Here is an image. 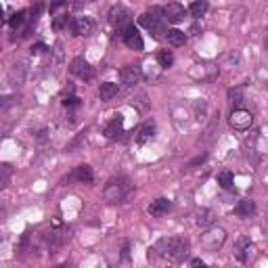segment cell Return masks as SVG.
I'll use <instances>...</instances> for the list:
<instances>
[{
    "instance_id": "25",
    "label": "cell",
    "mask_w": 268,
    "mask_h": 268,
    "mask_svg": "<svg viewBox=\"0 0 268 268\" xmlns=\"http://www.w3.org/2000/svg\"><path fill=\"white\" fill-rule=\"evenodd\" d=\"M233 182H235V176H233L231 172L218 174V185H220L222 189H233Z\"/></svg>"
},
{
    "instance_id": "22",
    "label": "cell",
    "mask_w": 268,
    "mask_h": 268,
    "mask_svg": "<svg viewBox=\"0 0 268 268\" xmlns=\"http://www.w3.org/2000/svg\"><path fill=\"white\" fill-rule=\"evenodd\" d=\"M197 224L199 227H214V211L211 209H201L199 214H197Z\"/></svg>"
},
{
    "instance_id": "16",
    "label": "cell",
    "mask_w": 268,
    "mask_h": 268,
    "mask_svg": "<svg viewBox=\"0 0 268 268\" xmlns=\"http://www.w3.org/2000/svg\"><path fill=\"white\" fill-rule=\"evenodd\" d=\"M235 214L239 218H251L253 214H256V203H253L251 199H241L235 207Z\"/></svg>"
},
{
    "instance_id": "12",
    "label": "cell",
    "mask_w": 268,
    "mask_h": 268,
    "mask_svg": "<svg viewBox=\"0 0 268 268\" xmlns=\"http://www.w3.org/2000/svg\"><path fill=\"white\" fill-rule=\"evenodd\" d=\"M105 136L109 140H120L124 136V118L122 116H114V120L105 126Z\"/></svg>"
},
{
    "instance_id": "29",
    "label": "cell",
    "mask_w": 268,
    "mask_h": 268,
    "mask_svg": "<svg viewBox=\"0 0 268 268\" xmlns=\"http://www.w3.org/2000/svg\"><path fill=\"white\" fill-rule=\"evenodd\" d=\"M55 57H52V67H59V63H61V59H63V48H61V44H57L55 46Z\"/></svg>"
},
{
    "instance_id": "13",
    "label": "cell",
    "mask_w": 268,
    "mask_h": 268,
    "mask_svg": "<svg viewBox=\"0 0 268 268\" xmlns=\"http://www.w3.org/2000/svg\"><path fill=\"white\" fill-rule=\"evenodd\" d=\"M164 15H166V21L180 23L182 19H185V7L178 5V3H170L168 7H164Z\"/></svg>"
},
{
    "instance_id": "15",
    "label": "cell",
    "mask_w": 268,
    "mask_h": 268,
    "mask_svg": "<svg viewBox=\"0 0 268 268\" xmlns=\"http://www.w3.org/2000/svg\"><path fill=\"white\" fill-rule=\"evenodd\" d=\"M170 207H172V203L162 197V199L151 201V205H149V214H151L153 218H162V216H166L168 211H170Z\"/></svg>"
},
{
    "instance_id": "33",
    "label": "cell",
    "mask_w": 268,
    "mask_h": 268,
    "mask_svg": "<svg viewBox=\"0 0 268 268\" xmlns=\"http://www.w3.org/2000/svg\"><path fill=\"white\" fill-rule=\"evenodd\" d=\"M17 98H19L17 94H13V96H5V98H3V107L7 109L9 105H13V103H15V101H17Z\"/></svg>"
},
{
    "instance_id": "7",
    "label": "cell",
    "mask_w": 268,
    "mask_h": 268,
    "mask_svg": "<svg viewBox=\"0 0 268 268\" xmlns=\"http://www.w3.org/2000/svg\"><path fill=\"white\" fill-rule=\"evenodd\" d=\"M253 251H256V245L251 243L249 237H239V241L235 245V258L241 262V264H247L251 258H253Z\"/></svg>"
},
{
    "instance_id": "2",
    "label": "cell",
    "mask_w": 268,
    "mask_h": 268,
    "mask_svg": "<svg viewBox=\"0 0 268 268\" xmlns=\"http://www.w3.org/2000/svg\"><path fill=\"white\" fill-rule=\"evenodd\" d=\"M191 251V243L189 239L185 237H172V239H166V245H164V253L162 256L168 258L170 262H182Z\"/></svg>"
},
{
    "instance_id": "38",
    "label": "cell",
    "mask_w": 268,
    "mask_h": 268,
    "mask_svg": "<svg viewBox=\"0 0 268 268\" xmlns=\"http://www.w3.org/2000/svg\"><path fill=\"white\" fill-rule=\"evenodd\" d=\"M57 268H63V266H57Z\"/></svg>"
},
{
    "instance_id": "34",
    "label": "cell",
    "mask_w": 268,
    "mask_h": 268,
    "mask_svg": "<svg viewBox=\"0 0 268 268\" xmlns=\"http://www.w3.org/2000/svg\"><path fill=\"white\" fill-rule=\"evenodd\" d=\"M128 256H130V243H128V241H124V247H122V258H124V260H128Z\"/></svg>"
},
{
    "instance_id": "27",
    "label": "cell",
    "mask_w": 268,
    "mask_h": 268,
    "mask_svg": "<svg viewBox=\"0 0 268 268\" xmlns=\"http://www.w3.org/2000/svg\"><path fill=\"white\" fill-rule=\"evenodd\" d=\"M195 109H197V120H199V122H205V116H207V103H205V101H197Z\"/></svg>"
},
{
    "instance_id": "30",
    "label": "cell",
    "mask_w": 268,
    "mask_h": 268,
    "mask_svg": "<svg viewBox=\"0 0 268 268\" xmlns=\"http://www.w3.org/2000/svg\"><path fill=\"white\" fill-rule=\"evenodd\" d=\"M9 176H11V166L9 164H3V178H0V185H7V180H9Z\"/></svg>"
},
{
    "instance_id": "28",
    "label": "cell",
    "mask_w": 268,
    "mask_h": 268,
    "mask_svg": "<svg viewBox=\"0 0 268 268\" xmlns=\"http://www.w3.org/2000/svg\"><path fill=\"white\" fill-rule=\"evenodd\" d=\"M65 25H72V21H69L67 15H57V17H55V23H52L55 30H61V27H65Z\"/></svg>"
},
{
    "instance_id": "5",
    "label": "cell",
    "mask_w": 268,
    "mask_h": 268,
    "mask_svg": "<svg viewBox=\"0 0 268 268\" xmlns=\"http://www.w3.org/2000/svg\"><path fill=\"white\" fill-rule=\"evenodd\" d=\"M109 21H111V25H116L120 32H124L132 25V13L118 5V7H114L109 11Z\"/></svg>"
},
{
    "instance_id": "35",
    "label": "cell",
    "mask_w": 268,
    "mask_h": 268,
    "mask_svg": "<svg viewBox=\"0 0 268 268\" xmlns=\"http://www.w3.org/2000/svg\"><path fill=\"white\" fill-rule=\"evenodd\" d=\"M42 11H44V7H42V5H36V7L32 9V15H34V17H38V15H40Z\"/></svg>"
},
{
    "instance_id": "18",
    "label": "cell",
    "mask_w": 268,
    "mask_h": 268,
    "mask_svg": "<svg viewBox=\"0 0 268 268\" xmlns=\"http://www.w3.org/2000/svg\"><path fill=\"white\" fill-rule=\"evenodd\" d=\"M166 40H168V44L170 46H185V42H187V34L185 32H180V30H168L166 32Z\"/></svg>"
},
{
    "instance_id": "9",
    "label": "cell",
    "mask_w": 268,
    "mask_h": 268,
    "mask_svg": "<svg viewBox=\"0 0 268 268\" xmlns=\"http://www.w3.org/2000/svg\"><path fill=\"white\" fill-rule=\"evenodd\" d=\"M122 40L130 50H143L145 48V42H143V38H140V34H138V30L134 25H130L128 30L122 32Z\"/></svg>"
},
{
    "instance_id": "19",
    "label": "cell",
    "mask_w": 268,
    "mask_h": 268,
    "mask_svg": "<svg viewBox=\"0 0 268 268\" xmlns=\"http://www.w3.org/2000/svg\"><path fill=\"white\" fill-rule=\"evenodd\" d=\"M120 86L114 82H103L101 86H98V96H101V101H111L116 94H118Z\"/></svg>"
},
{
    "instance_id": "23",
    "label": "cell",
    "mask_w": 268,
    "mask_h": 268,
    "mask_svg": "<svg viewBox=\"0 0 268 268\" xmlns=\"http://www.w3.org/2000/svg\"><path fill=\"white\" fill-rule=\"evenodd\" d=\"M229 103L235 109H239V105L243 103V88H231L229 90Z\"/></svg>"
},
{
    "instance_id": "21",
    "label": "cell",
    "mask_w": 268,
    "mask_h": 268,
    "mask_svg": "<svg viewBox=\"0 0 268 268\" xmlns=\"http://www.w3.org/2000/svg\"><path fill=\"white\" fill-rule=\"evenodd\" d=\"M207 9H209V5L205 3V0H197V3H191V7H189V13L193 17H203L205 13H207Z\"/></svg>"
},
{
    "instance_id": "3",
    "label": "cell",
    "mask_w": 268,
    "mask_h": 268,
    "mask_svg": "<svg viewBox=\"0 0 268 268\" xmlns=\"http://www.w3.org/2000/svg\"><path fill=\"white\" fill-rule=\"evenodd\" d=\"M138 23L147 27L155 38L166 34V15H164V9H159V7H153L151 11L143 13V15L138 17Z\"/></svg>"
},
{
    "instance_id": "6",
    "label": "cell",
    "mask_w": 268,
    "mask_h": 268,
    "mask_svg": "<svg viewBox=\"0 0 268 268\" xmlns=\"http://www.w3.org/2000/svg\"><path fill=\"white\" fill-rule=\"evenodd\" d=\"M229 124H231V128L235 130H247L251 128V124H253V116H251V111L243 109V107H239V109H233V114L229 118Z\"/></svg>"
},
{
    "instance_id": "10",
    "label": "cell",
    "mask_w": 268,
    "mask_h": 268,
    "mask_svg": "<svg viewBox=\"0 0 268 268\" xmlns=\"http://www.w3.org/2000/svg\"><path fill=\"white\" fill-rule=\"evenodd\" d=\"M120 78H122V84H126V86H134L143 78V72H140L138 65H124L120 69Z\"/></svg>"
},
{
    "instance_id": "36",
    "label": "cell",
    "mask_w": 268,
    "mask_h": 268,
    "mask_svg": "<svg viewBox=\"0 0 268 268\" xmlns=\"http://www.w3.org/2000/svg\"><path fill=\"white\" fill-rule=\"evenodd\" d=\"M205 162V155H201V157H197V159H193L191 164H189V168H193V166H197V164H203Z\"/></svg>"
},
{
    "instance_id": "37",
    "label": "cell",
    "mask_w": 268,
    "mask_h": 268,
    "mask_svg": "<svg viewBox=\"0 0 268 268\" xmlns=\"http://www.w3.org/2000/svg\"><path fill=\"white\" fill-rule=\"evenodd\" d=\"M264 46H266V50H268V34H266V40H264Z\"/></svg>"
},
{
    "instance_id": "20",
    "label": "cell",
    "mask_w": 268,
    "mask_h": 268,
    "mask_svg": "<svg viewBox=\"0 0 268 268\" xmlns=\"http://www.w3.org/2000/svg\"><path fill=\"white\" fill-rule=\"evenodd\" d=\"M30 19L27 17V11H19V13H15L11 19H9V25L13 27V30H17V32H23L25 30V21Z\"/></svg>"
},
{
    "instance_id": "4",
    "label": "cell",
    "mask_w": 268,
    "mask_h": 268,
    "mask_svg": "<svg viewBox=\"0 0 268 268\" xmlns=\"http://www.w3.org/2000/svg\"><path fill=\"white\" fill-rule=\"evenodd\" d=\"M224 243H227V231L222 227H209L201 235V247L205 251H218Z\"/></svg>"
},
{
    "instance_id": "1",
    "label": "cell",
    "mask_w": 268,
    "mask_h": 268,
    "mask_svg": "<svg viewBox=\"0 0 268 268\" xmlns=\"http://www.w3.org/2000/svg\"><path fill=\"white\" fill-rule=\"evenodd\" d=\"M128 193H130V180L124 178V176L111 178L103 189V197H105L107 203H120L128 197Z\"/></svg>"
},
{
    "instance_id": "17",
    "label": "cell",
    "mask_w": 268,
    "mask_h": 268,
    "mask_svg": "<svg viewBox=\"0 0 268 268\" xmlns=\"http://www.w3.org/2000/svg\"><path fill=\"white\" fill-rule=\"evenodd\" d=\"M92 170H90V166H78L76 168V172L69 176V180H78V182H84V185H88V182H92Z\"/></svg>"
},
{
    "instance_id": "14",
    "label": "cell",
    "mask_w": 268,
    "mask_h": 268,
    "mask_svg": "<svg viewBox=\"0 0 268 268\" xmlns=\"http://www.w3.org/2000/svg\"><path fill=\"white\" fill-rule=\"evenodd\" d=\"M155 130H157V128H155V122H153V120H147V122L136 130V143L143 145V143H147V140H151V138L155 136Z\"/></svg>"
},
{
    "instance_id": "8",
    "label": "cell",
    "mask_w": 268,
    "mask_h": 268,
    "mask_svg": "<svg viewBox=\"0 0 268 268\" xmlns=\"http://www.w3.org/2000/svg\"><path fill=\"white\" fill-rule=\"evenodd\" d=\"M69 72L82 80H92V76H94V69L90 67V63L84 57H76L72 63H69Z\"/></svg>"
},
{
    "instance_id": "26",
    "label": "cell",
    "mask_w": 268,
    "mask_h": 268,
    "mask_svg": "<svg viewBox=\"0 0 268 268\" xmlns=\"http://www.w3.org/2000/svg\"><path fill=\"white\" fill-rule=\"evenodd\" d=\"M63 107L65 109H80L82 107V101L78 96H65L63 98Z\"/></svg>"
},
{
    "instance_id": "11",
    "label": "cell",
    "mask_w": 268,
    "mask_h": 268,
    "mask_svg": "<svg viewBox=\"0 0 268 268\" xmlns=\"http://www.w3.org/2000/svg\"><path fill=\"white\" fill-rule=\"evenodd\" d=\"M69 27L76 36H90L94 32V21L90 17H74Z\"/></svg>"
},
{
    "instance_id": "31",
    "label": "cell",
    "mask_w": 268,
    "mask_h": 268,
    "mask_svg": "<svg viewBox=\"0 0 268 268\" xmlns=\"http://www.w3.org/2000/svg\"><path fill=\"white\" fill-rule=\"evenodd\" d=\"M48 48H46V44L44 42H38V44H34L32 46V55H44Z\"/></svg>"
},
{
    "instance_id": "32",
    "label": "cell",
    "mask_w": 268,
    "mask_h": 268,
    "mask_svg": "<svg viewBox=\"0 0 268 268\" xmlns=\"http://www.w3.org/2000/svg\"><path fill=\"white\" fill-rule=\"evenodd\" d=\"M189 268H207V266H205V262L201 258H193L191 264H189Z\"/></svg>"
},
{
    "instance_id": "24",
    "label": "cell",
    "mask_w": 268,
    "mask_h": 268,
    "mask_svg": "<svg viewBox=\"0 0 268 268\" xmlns=\"http://www.w3.org/2000/svg\"><path fill=\"white\" fill-rule=\"evenodd\" d=\"M157 63H159V67H172L174 55H172L170 50H159V52H157Z\"/></svg>"
}]
</instances>
